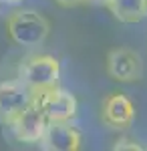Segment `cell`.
Segmentation results:
<instances>
[{
  "instance_id": "1",
  "label": "cell",
  "mask_w": 147,
  "mask_h": 151,
  "mask_svg": "<svg viewBox=\"0 0 147 151\" xmlns=\"http://www.w3.org/2000/svg\"><path fill=\"white\" fill-rule=\"evenodd\" d=\"M6 32L18 47H40L50 35V22L40 12L30 8L14 10L6 20Z\"/></svg>"
},
{
  "instance_id": "2",
  "label": "cell",
  "mask_w": 147,
  "mask_h": 151,
  "mask_svg": "<svg viewBox=\"0 0 147 151\" xmlns=\"http://www.w3.org/2000/svg\"><path fill=\"white\" fill-rule=\"evenodd\" d=\"M61 60L53 55H30L18 67V81L26 85L32 93L57 87L61 81Z\"/></svg>"
},
{
  "instance_id": "3",
  "label": "cell",
  "mask_w": 147,
  "mask_h": 151,
  "mask_svg": "<svg viewBox=\"0 0 147 151\" xmlns=\"http://www.w3.org/2000/svg\"><path fill=\"white\" fill-rule=\"evenodd\" d=\"M32 103H34V93L18 79L0 81V125L8 127Z\"/></svg>"
},
{
  "instance_id": "4",
  "label": "cell",
  "mask_w": 147,
  "mask_h": 151,
  "mask_svg": "<svg viewBox=\"0 0 147 151\" xmlns=\"http://www.w3.org/2000/svg\"><path fill=\"white\" fill-rule=\"evenodd\" d=\"M34 105L45 113L48 121H71L79 109L75 95L61 89L58 85L34 93Z\"/></svg>"
},
{
  "instance_id": "5",
  "label": "cell",
  "mask_w": 147,
  "mask_h": 151,
  "mask_svg": "<svg viewBox=\"0 0 147 151\" xmlns=\"http://www.w3.org/2000/svg\"><path fill=\"white\" fill-rule=\"evenodd\" d=\"M48 123L50 121L46 119V115L32 103L12 121L8 125V129L12 131V137L18 143L38 145L40 139H43V135H45L46 127H48Z\"/></svg>"
},
{
  "instance_id": "6",
  "label": "cell",
  "mask_w": 147,
  "mask_h": 151,
  "mask_svg": "<svg viewBox=\"0 0 147 151\" xmlns=\"http://www.w3.org/2000/svg\"><path fill=\"white\" fill-rule=\"evenodd\" d=\"M107 73L113 81L135 83L143 77V60L131 48H113L107 55Z\"/></svg>"
},
{
  "instance_id": "7",
  "label": "cell",
  "mask_w": 147,
  "mask_h": 151,
  "mask_svg": "<svg viewBox=\"0 0 147 151\" xmlns=\"http://www.w3.org/2000/svg\"><path fill=\"white\" fill-rule=\"evenodd\" d=\"M101 121L111 129L125 131L135 121V105L123 93H111L101 105Z\"/></svg>"
},
{
  "instance_id": "8",
  "label": "cell",
  "mask_w": 147,
  "mask_h": 151,
  "mask_svg": "<svg viewBox=\"0 0 147 151\" xmlns=\"http://www.w3.org/2000/svg\"><path fill=\"white\" fill-rule=\"evenodd\" d=\"M38 145L46 151H79L83 135L71 121H50Z\"/></svg>"
},
{
  "instance_id": "9",
  "label": "cell",
  "mask_w": 147,
  "mask_h": 151,
  "mask_svg": "<svg viewBox=\"0 0 147 151\" xmlns=\"http://www.w3.org/2000/svg\"><path fill=\"white\" fill-rule=\"evenodd\" d=\"M105 6L123 24H137L147 16V0H107Z\"/></svg>"
},
{
  "instance_id": "10",
  "label": "cell",
  "mask_w": 147,
  "mask_h": 151,
  "mask_svg": "<svg viewBox=\"0 0 147 151\" xmlns=\"http://www.w3.org/2000/svg\"><path fill=\"white\" fill-rule=\"evenodd\" d=\"M115 151H123V149H129V151H141L143 147L139 145V141L133 139V137H119V139L115 141L113 145Z\"/></svg>"
},
{
  "instance_id": "11",
  "label": "cell",
  "mask_w": 147,
  "mask_h": 151,
  "mask_svg": "<svg viewBox=\"0 0 147 151\" xmlns=\"http://www.w3.org/2000/svg\"><path fill=\"white\" fill-rule=\"evenodd\" d=\"M58 6H65V8H71V6H79V4H83L85 0H55Z\"/></svg>"
},
{
  "instance_id": "12",
  "label": "cell",
  "mask_w": 147,
  "mask_h": 151,
  "mask_svg": "<svg viewBox=\"0 0 147 151\" xmlns=\"http://www.w3.org/2000/svg\"><path fill=\"white\" fill-rule=\"evenodd\" d=\"M20 2H24V0H0V4H6V6H16Z\"/></svg>"
},
{
  "instance_id": "13",
  "label": "cell",
  "mask_w": 147,
  "mask_h": 151,
  "mask_svg": "<svg viewBox=\"0 0 147 151\" xmlns=\"http://www.w3.org/2000/svg\"><path fill=\"white\" fill-rule=\"evenodd\" d=\"M85 2H89V4H99V6H105V4H107V0H85Z\"/></svg>"
},
{
  "instance_id": "14",
  "label": "cell",
  "mask_w": 147,
  "mask_h": 151,
  "mask_svg": "<svg viewBox=\"0 0 147 151\" xmlns=\"http://www.w3.org/2000/svg\"><path fill=\"white\" fill-rule=\"evenodd\" d=\"M0 6H2V4H0Z\"/></svg>"
}]
</instances>
